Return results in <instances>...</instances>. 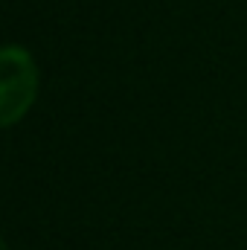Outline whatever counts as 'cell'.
<instances>
[{"mask_svg":"<svg viewBox=\"0 0 247 250\" xmlns=\"http://www.w3.org/2000/svg\"><path fill=\"white\" fill-rule=\"evenodd\" d=\"M38 67L23 47L9 44L0 53V123L15 125L35 102Z\"/></svg>","mask_w":247,"mask_h":250,"instance_id":"cell-1","label":"cell"}]
</instances>
